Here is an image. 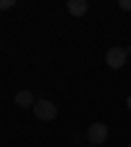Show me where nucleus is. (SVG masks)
<instances>
[{"label":"nucleus","instance_id":"1","mask_svg":"<svg viewBox=\"0 0 131 147\" xmlns=\"http://www.w3.org/2000/svg\"><path fill=\"white\" fill-rule=\"evenodd\" d=\"M34 116L40 121H55V116H58V105H55L52 100H37L34 102Z\"/></svg>","mask_w":131,"mask_h":147},{"label":"nucleus","instance_id":"2","mask_svg":"<svg viewBox=\"0 0 131 147\" xmlns=\"http://www.w3.org/2000/svg\"><path fill=\"white\" fill-rule=\"evenodd\" d=\"M126 58H128V53H126V47H110L107 50V55H105V63L110 66V68H123L126 66Z\"/></svg>","mask_w":131,"mask_h":147},{"label":"nucleus","instance_id":"3","mask_svg":"<svg viewBox=\"0 0 131 147\" xmlns=\"http://www.w3.org/2000/svg\"><path fill=\"white\" fill-rule=\"evenodd\" d=\"M107 134H110L107 126L100 123V121H97V123H89V129H87V139H89V144H97V147L107 139Z\"/></svg>","mask_w":131,"mask_h":147},{"label":"nucleus","instance_id":"4","mask_svg":"<svg viewBox=\"0 0 131 147\" xmlns=\"http://www.w3.org/2000/svg\"><path fill=\"white\" fill-rule=\"evenodd\" d=\"M66 8H68L71 16H84V13L89 11V3H87V0H68Z\"/></svg>","mask_w":131,"mask_h":147},{"label":"nucleus","instance_id":"5","mask_svg":"<svg viewBox=\"0 0 131 147\" xmlns=\"http://www.w3.org/2000/svg\"><path fill=\"white\" fill-rule=\"evenodd\" d=\"M34 95H32V92L29 89H21V92H18V95H16V105L18 108H34Z\"/></svg>","mask_w":131,"mask_h":147},{"label":"nucleus","instance_id":"6","mask_svg":"<svg viewBox=\"0 0 131 147\" xmlns=\"http://www.w3.org/2000/svg\"><path fill=\"white\" fill-rule=\"evenodd\" d=\"M13 5H16V0H0V11H8Z\"/></svg>","mask_w":131,"mask_h":147},{"label":"nucleus","instance_id":"7","mask_svg":"<svg viewBox=\"0 0 131 147\" xmlns=\"http://www.w3.org/2000/svg\"><path fill=\"white\" fill-rule=\"evenodd\" d=\"M123 11H131V0H121V3H118Z\"/></svg>","mask_w":131,"mask_h":147},{"label":"nucleus","instance_id":"8","mask_svg":"<svg viewBox=\"0 0 131 147\" xmlns=\"http://www.w3.org/2000/svg\"><path fill=\"white\" fill-rule=\"evenodd\" d=\"M126 105H128V110H131V95H128V97H126Z\"/></svg>","mask_w":131,"mask_h":147},{"label":"nucleus","instance_id":"9","mask_svg":"<svg viewBox=\"0 0 131 147\" xmlns=\"http://www.w3.org/2000/svg\"><path fill=\"white\" fill-rule=\"evenodd\" d=\"M87 147H97V144H87Z\"/></svg>","mask_w":131,"mask_h":147}]
</instances>
